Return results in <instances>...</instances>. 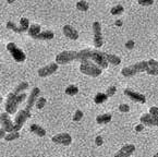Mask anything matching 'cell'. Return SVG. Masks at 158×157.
Returning a JSON list of instances; mask_svg holds the SVG:
<instances>
[{"label": "cell", "mask_w": 158, "mask_h": 157, "mask_svg": "<svg viewBox=\"0 0 158 157\" xmlns=\"http://www.w3.org/2000/svg\"><path fill=\"white\" fill-rule=\"evenodd\" d=\"M7 1H8V2H9V3H12V2H14V0H7Z\"/></svg>", "instance_id": "b9f144b4"}, {"label": "cell", "mask_w": 158, "mask_h": 157, "mask_svg": "<svg viewBox=\"0 0 158 157\" xmlns=\"http://www.w3.org/2000/svg\"><path fill=\"white\" fill-rule=\"evenodd\" d=\"M52 142L56 144H60V145L69 146L70 144L72 143V139H71V135L68 133H59L57 135L52 136L51 138Z\"/></svg>", "instance_id": "9c48e42d"}, {"label": "cell", "mask_w": 158, "mask_h": 157, "mask_svg": "<svg viewBox=\"0 0 158 157\" xmlns=\"http://www.w3.org/2000/svg\"><path fill=\"white\" fill-rule=\"evenodd\" d=\"M91 60H93L96 65L99 66L102 69H107L108 61H107V53H102L98 50H92Z\"/></svg>", "instance_id": "52a82bcc"}, {"label": "cell", "mask_w": 158, "mask_h": 157, "mask_svg": "<svg viewBox=\"0 0 158 157\" xmlns=\"http://www.w3.org/2000/svg\"><path fill=\"white\" fill-rule=\"evenodd\" d=\"M30 21H28L26 18H21L20 20V28L22 31V34L25 32H28V28H30Z\"/></svg>", "instance_id": "cb8c5ba5"}, {"label": "cell", "mask_w": 158, "mask_h": 157, "mask_svg": "<svg viewBox=\"0 0 158 157\" xmlns=\"http://www.w3.org/2000/svg\"><path fill=\"white\" fill-rule=\"evenodd\" d=\"M122 23H123V22L121 21V20H117V21L114 22V25H116V26H121V25H122Z\"/></svg>", "instance_id": "60d3db41"}, {"label": "cell", "mask_w": 158, "mask_h": 157, "mask_svg": "<svg viewBox=\"0 0 158 157\" xmlns=\"http://www.w3.org/2000/svg\"><path fill=\"white\" fill-rule=\"evenodd\" d=\"M148 66H147L146 73L149 75H158V62L154 59L147 61Z\"/></svg>", "instance_id": "e0dca14e"}, {"label": "cell", "mask_w": 158, "mask_h": 157, "mask_svg": "<svg viewBox=\"0 0 158 157\" xmlns=\"http://www.w3.org/2000/svg\"><path fill=\"white\" fill-rule=\"evenodd\" d=\"M77 53H79V51H73V50L62 51L59 55H57L56 61L58 65H65V63H69L71 61L77 60Z\"/></svg>", "instance_id": "277c9868"}, {"label": "cell", "mask_w": 158, "mask_h": 157, "mask_svg": "<svg viewBox=\"0 0 158 157\" xmlns=\"http://www.w3.org/2000/svg\"><path fill=\"white\" fill-rule=\"evenodd\" d=\"M119 111H120V112H123V113L129 112V111H130V106L127 105V104L119 105Z\"/></svg>", "instance_id": "d6a6232c"}, {"label": "cell", "mask_w": 158, "mask_h": 157, "mask_svg": "<svg viewBox=\"0 0 158 157\" xmlns=\"http://www.w3.org/2000/svg\"><path fill=\"white\" fill-rule=\"evenodd\" d=\"M154 157H158V152H157V153H156V154H155V155H154Z\"/></svg>", "instance_id": "7bdbcfd3"}, {"label": "cell", "mask_w": 158, "mask_h": 157, "mask_svg": "<svg viewBox=\"0 0 158 157\" xmlns=\"http://www.w3.org/2000/svg\"><path fill=\"white\" fill-rule=\"evenodd\" d=\"M149 113H151L153 117L158 118V107H151V109H149Z\"/></svg>", "instance_id": "d590c367"}, {"label": "cell", "mask_w": 158, "mask_h": 157, "mask_svg": "<svg viewBox=\"0 0 158 157\" xmlns=\"http://www.w3.org/2000/svg\"><path fill=\"white\" fill-rule=\"evenodd\" d=\"M55 36L54 32L51 31H45V32H40L38 35L34 37L35 39H40V40H49V39H52Z\"/></svg>", "instance_id": "ffe728a7"}, {"label": "cell", "mask_w": 158, "mask_h": 157, "mask_svg": "<svg viewBox=\"0 0 158 157\" xmlns=\"http://www.w3.org/2000/svg\"><path fill=\"white\" fill-rule=\"evenodd\" d=\"M30 130H31V132H32V133L36 134L37 136H40V138H43V136L46 135V131H45L44 128H42L40 125H36V123H33V125H31Z\"/></svg>", "instance_id": "ac0fdd59"}, {"label": "cell", "mask_w": 158, "mask_h": 157, "mask_svg": "<svg viewBox=\"0 0 158 157\" xmlns=\"http://www.w3.org/2000/svg\"><path fill=\"white\" fill-rule=\"evenodd\" d=\"M40 90L38 87H34L31 92L30 96L27 97V105H26L25 108L27 110H32L33 106L36 105V102L38 100V96H40Z\"/></svg>", "instance_id": "4fadbf2b"}, {"label": "cell", "mask_w": 158, "mask_h": 157, "mask_svg": "<svg viewBox=\"0 0 158 157\" xmlns=\"http://www.w3.org/2000/svg\"><path fill=\"white\" fill-rule=\"evenodd\" d=\"M89 8V3L86 2V1H84V0H81V1H79L77 3V9L81 10V11H87Z\"/></svg>", "instance_id": "f546056e"}, {"label": "cell", "mask_w": 158, "mask_h": 157, "mask_svg": "<svg viewBox=\"0 0 158 157\" xmlns=\"http://www.w3.org/2000/svg\"><path fill=\"white\" fill-rule=\"evenodd\" d=\"M7 28H9V30H12L13 32H15V33L22 34V31H21V28H20V26H18L15 23H13V22H11V21L7 22Z\"/></svg>", "instance_id": "83f0119b"}, {"label": "cell", "mask_w": 158, "mask_h": 157, "mask_svg": "<svg viewBox=\"0 0 158 157\" xmlns=\"http://www.w3.org/2000/svg\"><path fill=\"white\" fill-rule=\"evenodd\" d=\"M95 143H96V145H97V146H102V144H104V140H102V136H97V138H96Z\"/></svg>", "instance_id": "8d00e7d4"}, {"label": "cell", "mask_w": 158, "mask_h": 157, "mask_svg": "<svg viewBox=\"0 0 158 157\" xmlns=\"http://www.w3.org/2000/svg\"><path fill=\"white\" fill-rule=\"evenodd\" d=\"M147 66H148L147 61H141V62H137V63H135V65L122 69L121 74H122L124 78H131V76L135 75V74L139 73V72H146Z\"/></svg>", "instance_id": "3957f363"}, {"label": "cell", "mask_w": 158, "mask_h": 157, "mask_svg": "<svg viewBox=\"0 0 158 157\" xmlns=\"http://www.w3.org/2000/svg\"><path fill=\"white\" fill-rule=\"evenodd\" d=\"M107 98H108V96L106 95V93H97V94L95 95V97H94V102L97 105H99L106 102Z\"/></svg>", "instance_id": "603a6c76"}, {"label": "cell", "mask_w": 158, "mask_h": 157, "mask_svg": "<svg viewBox=\"0 0 158 157\" xmlns=\"http://www.w3.org/2000/svg\"><path fill=\"white\" fill-rule=\"evenodd\" d=\"M1 125H2V128L8 132V133L14 131V122L11 121L9 113H8L7 111L1 113Z\"/></svg>", "instance_id": "7c38bea8"}, {"label": "cell", "mask_w": 158, "mask_h": 157, "mask_svg": "<svg viewBox=\"0 0 158 157\" xmlns=\"http://www.w3.org/2000/svg\"><path fill=\"white\" fill-rule=\"evenodd\" d=\"M80 71L83 74L92 76V78H97V76H99L102 74V69L98 65H96L95 62L85 60L83 62H81V65H80Z\"/></svg>", "instance_id": "7a4b0ae2"}, {"label": "cell", "mask_w": 158, "mask_h": 157, "mask_svg": "<svg viewBox=\"0 0 158 157\" xmlns=\"http://www.w3.org/2000/svg\"><path fill=\"white\" fill-rule=\"evenodd\" d=\"M62 31H63V34H64L68 38L73 39V40H75V39L79 38V33H77V31L75 30V28H73L72 26L64 25L62 28Z\"/></svg>", "instance_id": "2e32d148"}, {"label": "cell", "mask_w": 158, "mask_h": 157, "mask_svg": "<svg viewBox=\"0 0 158 157\" xmlns=\"http://www.w3.org/2000/svg\"><path fill=\"white\" fill-rule=\"evenodd\" d=\"M134 151L135 146L133 144H127L114 154V157H130L134 153Z\"/></svg>", "instance_id": "5bb4252c"}, {"label": "cell", "mask_w": 158, "mask_h": 157, "mask_svg": "<svg viewBox=\"0 0 158 157\" xmlns=\"http://www.w3.org/2000/svg\"><path fill=\"white\" fill-rule=\"evenodd\" d=\"M27 33H28V35H30L31 37H33V38H34L36 35H38L40 33V25H38V24H33V25L30 26Z\"/></svg>", "instance_id": "7402d4cb"}, {"label": "cell", "mask_w": 158, "mask_h": 157, "mask_svg": "<svg viewBox=\"0 0 158 157\" xmlns=\"http://www.w3.org/2000/svg\"><path fill=\"white\" fill-rule=\"evenodd\" d=\"M157 62H158V61H157Z\"/></svg>", "instance_id": "f6af8a7d"}, {"label": "cell", "mask_w": 158, "mask_h": 157, "mask_svg": "<svg viewBox=\"0 0 158 157\" xmlns=\"http://www.w3.org/2000/svg\"><path fill=\"white\" fill-rule=\"evenodd\" d=\"M27 87H28L27 82H22V83H20L19 85L16 86V87L8 95L7 100H6V105H5L6 111H7L8 113L12 115V113L16 112L19 104H21L23 100H25L26 96H27L25 93H23Z\"/></svg>", "instance_id": "6da1fadb"}, {"label": "cell", "mask_w": 158, "mask_h": 157, "mask_svg": "<svg viewBox=\"0 0 158 157\" xmlns=\"http://www.w3.org/2000/svg\"><path fill=\"white\" fill-rule=\"evenodd\" d=\"M112 119V116L110 113H102V115L97 116L96 118V122L99 123V125H106V123H109Z\"/></svg>", "instance_id": "44dd1931"}, {"label": "cell", "mask_w": 158, "mask_h": 157, "mask_svg": "<svg viewBox=\"0 0 158 157\" xmlns=\"http://www.w3.org/2000/svg\"><path fill=\"white\" fill-rule=\"evenodd\" d=\"M27 157H30V156H27Z\"/></svg>", "instance_id": "ee69618b"}, {"label": "cell", "mask_w": 158, "mask_h": 157, "mask_svg": "<svg viewBox=\"0 0 158 157\" xmlns=\"http://www.w3.org/2000/svg\"><path fill=\"white\" fill-rule=\"evenodd\" d=\"M110 13H111L112 15H121V14L123 13V7L120 5L116 6V7H114L110 10Z\"/></svg>", "instance_id": "f1b7e54d"}, {"label": "cell", "mask_w": 158, "mask_h": 157, "mask_svg": "<svg viewBox=\"0 0 158 157\" xmlns=\"http://www.w3.org/2000/svg\"><path fill=\"white\" fill-rule=\"evenodd\" d=\"M6 130L3 129V128H1V129H0V138H1V139H5L6 138V135H7V134H6Z\"/></svg>", "instance_id": "ab89813d"}, {"label": "cell", "mask_w": 158, "mask_h": 157, "mask_svg": "<svg viewBox=\"0 0 158 157\" xmlns=\"http://www.w3.org/2000/svg\"><path fill=\"white\" fill-rule=\"evenodd\" d=\"M46 105V98L45 97H38L37 102H36V108L43 109Z\"/></svg>", "instance_id": "4dcf8cb0"}, {"label": "cell", "mask_w": 158, "mask_h": 157, "mask_svg": "<svg viewBox=\"0 0 158 157\" xmlns=\"http://www.w3.org/2000/svg\"><path fill=\"white\" fill-rule=\"evenodd\" d=\"M58 70V63L57 62H52V63H49L48 66H45V67L40 68L38 70V75L40 78H46V76L51 75L52 73Z\"/></svg>", "instance_id": "30bf717a"}, {"label": "cell", "mask_w": 158, "mask_h": 157, "mask_svg": "<svg viewBox=\"0 0 158 157\" xmlns=\"http://www.w3.org/2000/svg\"><path fill=\"white\" fill-rule=\"evenodd\" d=\"M141 123L144 125H148V127H154V125H158V118H155L151 115V113H145L141 117Z\"/></svg>", "instance_id": "9a60e30c"}, {"label": "cell", "mask_w": 158, "mask_h": 157, "mask_svg": "<svg viewBox=\"0 0 158 157\" xmlns=\"http://www.w3.org/2000/svg\"><path fill=\"white\" fill-rule=\"evenodd\" d=\"M19 138H20L19 131H12V132H10V133H8L7 135H6L5 140H6V141H8V142H10V141H13V140L19 139Z\"/></svg>", "instance_id": "4316f807"}, {"label": "cell", "mask_w": 158, "mask_h": 157, "mask_svg": "<svg viewBox=\"0 0 158 157\" xmlns=\"http://www.w3.org/2000/svg\"><path fill=\"white\" fill-rule=\"evenodd\" d=\"M92 56V49H84V50L79 51L77 53V60L83 62L85 60H91Z\"/></svg>", "instance_id": "d6986e66"}, {"label": "cell", "mask_w": 158, "mask_h": 157, "mask_svg": "<svg viewBox=\"0 0 158 157\" xmlns=\"http://www.w3.org/2000/svg\"><path fill=\"white\" fill-rule=\"evenodd\" d=\"M144 130V125L143 123H139V125H137L136 127H135V131L136 132H141Z\"/></svg>", "instance_id": "f35d334b"}, {"label": "cell", "mask_w": 158, "mask_h": 157, "mask_svg": "<svg viewBox=\"0 0 158 157\" xmlns=\"http://www.w3.org/2000/svg\"><path fill=\"white\" fill-rule=\"evenodd\" d=\"M7 49L9 50V53H11V56L13 57V59L16 62H23V61H25V59H26L25 53H23L22 49H20L19 47L16 46L14 43H9V44H7Z\"/></svg>", "instance_id": "8992f818"}, {"label": "cell", "mask_w": 158, "mask_h": 157, "mask_svg": "<svg viewBox=\"0 0 158 157\" xmlns=\"http://www.w3.org/2000/svg\"><path fill=\"white\" fill-rule=\"evenodd\" d=\"M83 118V111L82 110H77L74 113V116H73V120L74 121H80Z\"/></svg>", "instance_id": "e575fe53"}, {"label": "cell", "mask_w": 158, "mask_h": 157, "mask_svg": "<svg viewBox=\"0 0 158 157\" xmlns=\"http://www.w3.org/2000/svg\"><path fill=\"white\" fill-rule=\"evenodd\" d=\"M116 92H117L116 86H109V87L107 88V91H106V95H107L108 97L114 96V94H116Z\"/></svg>", "instance_id": "1f68e13d"}, {"label": "cell", "mask_w": 158, "mask_h": 157, "mask_svg": "<svg viewBox=\"0 0 158 157\" xmlns=\"http://www.w3.org/2000/svg\"><path fill=\"white\" fill-rule=\"evenodd\" d=\"M126 47L128 49H133V47H134V42H133V40H128V42H127V44H126Z\"/></svg>", "instance_id": "74e56055"}, {"label": "cell", "mask_w": 158, "mask_h": 157, "mask_svg": "<svg viewBox=\"0 0 158 157\" xmlns=\"http://www.w3.org/2000/svg\"><path fill=\"white\" fill-rule=\"evenodd\" d=\"M107 61L108 63H111L114 66H119L121 63V59L116 55H109L107 53Z\"/></svg>", "instance_id": "d4e9b609"}, {"label": "cell", "mask_w": 158, "mask_h": 157, "mask_svg": "<svg viewBox=\"0 0 158 157\" xmlns=\"http://www.w3.org/2000/svg\"><path fill=\"white\" fill-rule=\"evenodd\" d=\"M139 5L144 6V7H148V6H152L154 3V0H137Z\"/></svg>", "instance_id": "836d02e7"}, {"label": "cell", "mask_w": 158, "mask_h": 157, "mask_svg": "<svg viewBox=\"0 0 158 157\" xmlns=\"http://www.w3.org/2000/svg\"><path fill=\"white\" fill-rule=\"evenodd\" d=\"M124 94H126V96H128L130 100H132L135 103H139V104H145L146 103V97L144 95L139 94L137 92H134V91L130 90V88L124 90Z\"/></svg>", "instance_id": "8fae6325"}, {"label": "cell", "mask_w": 158, "mask_h": 157, "mask_svg": "<svg viewBox=\"0 0 158 157\" xmlns=\"http://www.w3.org/2000/svg\"><path fill=\"white\" fill-rule=\"evenodd\" d=\"M30 118L31 110H27L26 108L23 109V110H20L18 115L15 116V119H14V131H20L23 125L25 123V121Z\"/></svg>", "instance_id": "5b68a950"}, {"label": "cell", "mask_w": 158, "mask_h": 157, "mask_svg": "<svg viewBox=\"0 0 158 157\" xmlns=\"http://www.w3.org/2000/svg\"><path fill=\"white\" fill-rule=\"evenodd\" d=\"M93 31H94V45L96 48H100L104 44V37L102 34V26L99 22H94L93 23Z\"/></svg>", "instance_id": "ba28073f"}, {"label": "cell", "mask_w": 158, "mask_h": 157, "mask_svg": "<svg viewBox=\"0 0 158 157\" xmlns=\"http://www.w3.org/2000/svg\"><path fill=\"white\" fill-rule=\"evenodd\" d=\"M79 93V88L75 85H69L65 88V94L69 95V96H74Z\"/></svg>", "instance_id": "484cf974"}]
</instances>
